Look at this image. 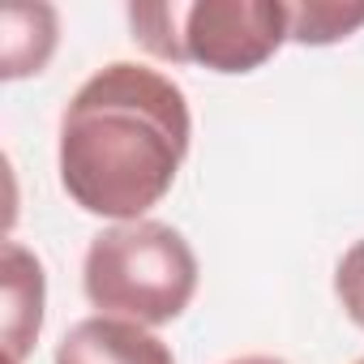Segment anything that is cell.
<instances>
[{"label":"cell","mask_w":364,"mask_h":364,"mask_svg":"<svg viewBox=\"0 0 364 364\" xmlns=\"http://www.w3.org/2000/svg\"><path fill=\"white\" fill-rule=\"evenodd\" d=\"M287 22H291V43L330 48V43L351 39L364 26V5H351V0H300V5H287Z\"/></svg>","instance_id":"cell-7"},{"label":"cell","mask_w":364,"mask_h":364,"mask_svg":"<svg viewBox=\"0 0 364 364\" xmlns=\"http://www.w3.org/2000/svg\"><path fill=\"white\" fill-rule=\"evenodd\" d=\"M355 364H364V360H355Z\"/></svg>","instance_id":"cell-10"},{"label":"cell","mask_w":364,"mask_h":364,"mask_svg":"<svg viewBox=\"0 0 364 364\" xmlns=\"http://www.w3.org/2000/svg\"><path fill=\"white\" fill-rule=\"evenodd\" d=\"M60 43V18L52 5H5L0 14V77L18 82L43 73Z\"/></svg>","instance_id":"cell-6"},{"label":"cell","mask_w":364,"mask_h":364,"mask_svg":"<svg viewBox=\"0 0 364 364\" xmlns=\"http://www.w3.org/2000/svg\"><path fill=\"white\" fill-rule=\"evenodd\" d=\"M82 287L103 317H124L150 330L189 309L198 291V257L171 223H116L90 240Z\"/></svg>","instance_id":"cell-2"},{"label":"cell","mask_w":364,"mask_h":364,"mask_svg":"<svg viewBox=\"0 0 364 364\" xmlns=\"http://www.w3.org/2000/svg\"><path fill=\"white\" fill-rule=\"evenodd\" d=\"M0 274H5V355H9V364H22L43 330L48 279H43L39 257L18 240H5Z\"/></svg>","instance_id":"cell-5"},{"label":"cell","mask_w":364,"mask_h":364,"mask_svg":"<svg viewBox=\"0 0 364 364\" xmlns=\"http://www.w3.org/2000/svg\"><path fill=\"white\" fill-rule=\"evenodd\" d=\"M334 296H338L343 313L364 330V240H355L343 253V262L334 270Z\"/></svg>","instance_id":"cell-8"},{"label":"cell","mask_w":364,"mask_h":364,"mask_svg":"<svg viewBox=\"0 0 364 364\" xmlns=\"http://www.w3.org/2000/svg\"><path fill=\"white\" fill-rule=\"evenodd\" d=\"M56 364H176L171 347L137 321L86 317L56 343Z\"/></svg>","instance_id":"cell-4"},{"label":"cell","mask_w":364,"mask_h":364,"mask_svg":"<svg viewBox=\"0 0 364 364\" xmlns=\"http://www.w3.org/2000/svg\"><path fill=\"white\" fill-rule=\"evenodd\" d=\"M291 39L283 0H193L176 14L180 65L210 73H253Z\"/></svg>","instance_id":"cell-3"},{"label":"cell","mask_w":364,"mask_h":364,"mask_svg":"<svg viewBox=\"0 0 364 364\" xmlns=\"http://www.w3.org/2000/svg\"><path fill=\"white\" fill-rule=\"evenodd\" d=\"M189 99L167 73L116 60L86 77L60 116V185L86 215L137 223L189 154Z\"/></svg>","instance_id":"cell-1"},{"label":"cell","mask_w":364,"mask_h":364,"mask_svg":"<svg viewBox=\"0 0 364 364\" xmlns=\"http://www.w3.org/2000/svg\"><path fill=\"white\" fill-rule=\"evenodd\" d=\"M228 364H287L279 355H240V360H228Z\"/></svg>","instance_id":"cell-9"}]
</instances>
